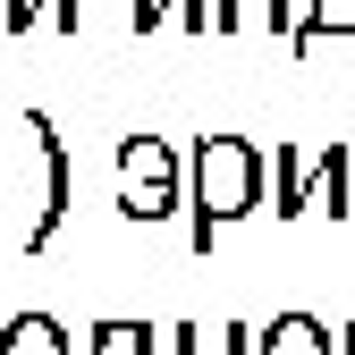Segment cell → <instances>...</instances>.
Segmentation results:
<instances>
[{
    "label": "cell",
    "mask_w": 355,
    "mask_h": 355,
    "mask_svg": "<svg viewBox=\"0 0 355 355\" xmlns=\"http://www.w3.org/2000/svg\"><path fill=\"white\" fill-rule=\"evenodd\" d=\"M347 355H355V322H347Z\"/></svg>",
    "instance_id": "cell-15"
},
{
    "label": "cell",
    "mask_w": 355,
    "mask_h": 355,
    "mask_svg": "<svg viewBox=\"0 0 355 355\" xmlns=\"http://www.w3.org/2000/svg\"><path fill=\"white\" fill-rule=\"evenodd\" d=\"M271 195H279V220L313 211V161H304L296 144H279V153H271Z\"/></svg>",
    "instance_id": "cell-7"
},
{
    "label": "cell",
    "mask_w": 355,
    "mask_h": 355,
    "mask_svg": "<svg viewBox=\"0 0 355 355\" xmlns=\"http://www.w3.org/2000/svg\"><path fill=\"white\" fill-rule=\"evenodd\" d=\"M169 355H254V330H237V322H220V330L187 322V330H169Z\"/></svg>",
    "instance_id": "cell-10"
},
{
    "label": "cell",
    "mask_w": 355,
    "mask_h": 355,
    "mask_svg": "<svg viewBox=\"0 0 355 355\" xmlns=\"http://www.w3.org/2000/svg\"><path fill=\"white\" fill-rule=\"evenodd\" d=\"M0 136H9V110H0ZM0 211H9V161H0Z\"/></svg>",
    "instance_id": "cell-14"
},
{
    "label": "cell",
    "mask_w": 355,
    "mask_h": 355,
    "mask_svg": "<svg viewBox=\"0 0 355 355\" xmlns=\"http://www.w3.org/2000/svg\"><path fill=\"white\" fill-rule=\"evenodd\" d=\"M153 26H187V34H211V0H161Z\"/></svg>",
    "instance_id": "cell-12"
},
{
    "label": "cell",
    "mask_w": 355,
    "mask_h": 355,
    "mask_svg": "<svg viewBox=\"0 0 355 355\" xmlns=\"http://www.w3.org/2000/svg\"><path fill=\"white\" fill-rule=\"evenodd\" d=\"M322 34H347V42H355V0H304V26H296L288 51H296V60H313V42H322Z\"/></svg>",
    "instance_id": "cell-9"
},
{
    "label": "cell",
    "mask_w": 355,
    "mask_h": 355,
    "mask_svg": "<svg viewBox=\"0 0 355 355\" xmlns=\"http://www.w3.org/2000/svg\"><path fill=\"white\" fill-rule=\"evenodd\" d=\"M85 347H94V355H161V347H169V330H144V322H102Z\"/></svg>",
    "instance_id": "cell-11"
},
{
    "label": "cell",
    "mask_w": 355,
    "mask_h": 355,
    "mask_svg": "<svg viewBox=\"0 0 355 355\" xmlns=\"http://www.w3.org/2000/svg\"><path fill=\"white\" fill-rule=\"evenodd\" d=\"M153 17H161V0H127V26L136 34H153Z\"/></svg>",
    "instance_id": "cell-13"
},
{
    "label": "cell",
    "mask_w": 355,
    "mask_h": 355,
    "mask_svg": "<svg viewBox=\"0 0 355 355\" xmlns=\"http://www.w3.org/2000/svg\"><path fill=\"white\" fill-rule=\"evenodd\" d=\"M245 26H271V34L296 42L304 0H211V34H245Z\"/></svg>",
    "instance_id": "cell-5"
},
{
    "label": "cell",
    "mask_w": 355,
    "mask_h": 355,
    "mask_svg": "<svg viewBox=\"0 0 355 355\" xmlns=\"http://www.w3.org/2000/svg\"><path fill=\"white\" fill-rule=\"evenodd\" d=\"M254 355H338V330L313 313H279V322L254 330Z\"/></svg>",
    "instance_id": "cell-4"
},
{
    "label": "cell",
    "mask_w": 355,
    "mask_h": 355,
    "mask_svg": "<svg viewBox=\"0 0 355 355\" xmlns=\"http://www.w3.org/2000/svg\"><path fill=\"white\" fill-rule=\"evenodd\" d=\"M119 211L144 220V229L187 211V161L169 136H119Z\"/></svg>",
    "instance_id": "cell-3"
},
{
    "label": "cell",
    "mask_w": 355,
    "mask_h": 355,
    "mask_svg": "<svg viewBox=\"0 0 355 355\" xmlns=\"http://www.w3.org/2000/svg\"><path fill=\"white\" fill-rule=\"evenodd\" d=\"M313 203H322L330 220H347V203H355V144L313 153Z\"/></svg>",
    "instance_id": "cell-6"
},
{
    "label": "cell",
    "mask_w": 355,
    "mask_h": 355,
    "mask_svg": "<svg viewBox=\"0 0 355 355\" xmlns=\"http://www.w3.org/2000/svg\"><path fill=\"white\" fill-rule=\"evenodd\" d=\"M0 161H9V203H26L17 220V245L26 254H51L68 211H76V161L51 136L42 110H9V136H0Z\"/></svg>",
    "instance_id": "cell-1"
},
{
    "label": "cell",
    "mask_w": 355,
    "mask_h": 355,
    "mask_svg": "<svg viewBox=\"0 0 355 355\" xmlns=\"http://www.w3.org/2000/svg\"><path fill=\"white\" fill-rule=\"evenodd\" d=\"M0 355H76V347H68V330L51 313H17L9 330H0Z\"/></svg>",
    "instance_id": "cell-8"
},
{
    "label": "cell",
    "mask_w": 355,
    "mask_h": 355,
    "mask_svg": "<svg viewBox=\"0 0 355 355\" xmlns=\"http://www.w3.org/2000/svg\"><path fill=\"white\" fill-rule=\"evenodd\" d=\"M271 203V153L254 136H203L187 153V245L211 254L220 229H237Z\"/></svg>",
    "instance_id": "cell-2"
}]
</instances>
